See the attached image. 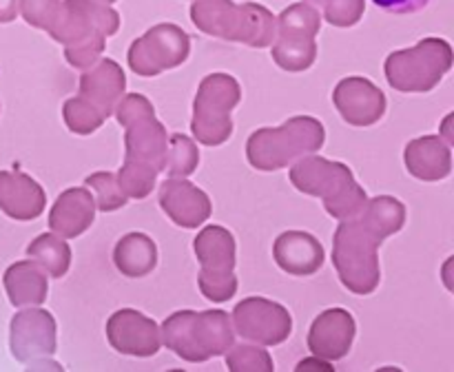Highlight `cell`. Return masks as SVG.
<instances>
[{
    "mask_svg": "<svg viewBox=\"0 0 454 372\" xmlns=\"http://www.w3.org/2000/svg\"><path fill=\"white\" fill-rule=\"evenodd\" d=\"M114 115L124 127V164L115 177L129 199H145L153 193L158 173L164 171L168 133L142 93L120 97Z\"/></svg>",
    "mask_w": 454,
    "mask_h": 372,
    "instance_id": "obj_1",
    "label": "cell"
},
{
    "mask_svg": "<svg viewBox=\"0 0 454 372\" xmlns=\"http://www.w3.org/2000/svg\"><path fill=\"white\" fill-rule=\"evenodd\" d=\"M120 13L98 0H62L56 20L47 29L65 47L71 66L84 71L100 60L106 49V35L118 34Z\"/></svg>",
    "mask_w": 454,
    "mask_h": 372,
    "instance_id": "obj_2",
    "label": "cell"
},
{
    "mask_svg": "<svg viewBox=\"0 0 454 372\" xmlns=\"http://www.w3.org/2000/svg\"><path fill=\"white\" fill-rule=\"evenodd\" d=\"M288 180L300 193L322 198L328 215L340 221L359 217L368 202L366 190L355 180L353 171L346 164L319 158L315 153L293 162Z\"/></svg>",
    "mask_w": 454,
    "mask_h": 372,
    "instance_id": "obj_3",
    "label": "cell"
},
{
    "mask_svg": "<svg viewBox=\"0 0 454 372\" xmlns=\"http://www.w3.org/2000/svg\"><path fill=\"white\" fill-rule=\"evenodd\" d=\"M162 344L189 363H204L222 357L233 345L235 332L231 314L224 310H177L160 328Z\"/></svg>",
    "mask_w": 454,
    "mask_h": 372,
    "instance_id": "obj_4",
    "label": "cell"
},
{
    "mask_svg": "<svg viewBox=\"0 0 454 372\" xmlns=\"http://www.w3.org/2000/svg\"><path fill=\"white\" fill-rule=\"evenodd\" d=\"M191 20L202 34L255 49L270 47L278 27V18L264 4L233 0H195Z\"/></svg>",
    "mask_w": 454,
    "mask_h": 372,
    "instance_id": "obj_5",
    "label": "cell"
},
{
    "mask_svg": "<svg viewBox=\"0 0 454 372\" xmlns=\"http://www.w3.org/2000/svg\"><path fill=\"white\" fill-rule=\"evenodd\" d=\"M326 140V128L317 118L295 115L282 127L257 128L247 142L248 164L257 171H279L309 153H317Z\"/></svg>",
    "mask_w": 454,
    "mask_h": 372,
    "instance_id": "obj_6",
    "label": "cell"
},
{
    "mask_svg": "<svg viewBox=\"0 0 454 372\" xmlns=\"http://www.w3.org/2000/svg\"><path fill=\"white\" fill-rule=\"evenodd\" d=\"M381 244L355 220H344L333 235V266L340 282L355 295H371L380 288Z\"/></svg>",
    "mask_w": 454,
    "mask_h": 372,
    "instance_id": "obj_7",
    "label": "cell"
},
{
    "mask_svg": "<svg viewBox=\"0 0 454 372\" xmlns=\"http://www.w3.org/2000/svg\"><path fill=\"white\" fill-rule=\"evenodd\" d=\"M452 69V47L443 38H424L411 49H399L386 58L384 74L402 93H428Z\"/></svg>",
    "mask_w": 454,
    "mask_h": 372,
    "instance_id": "obj_8",
    "label": "cell"
},
{
    "mask_svg": "<svg viewBox=\"0 0 454 372\" xmlns=\"http://www.w3.org/2000/svg\"><path fill=\"white\" fill-rule=\"evenodd\" d=\"M242 100V87L229 74H211L200 82L193 102L191 131L204 146H220L233 133L235 106Z\"/></svg>",
    "mask_w": 454,
    "mask_h": 372,
    "instance_id": "obj_9",
    "label": "cell"
},
{
    "mask_svg": "<svg viewBox=\"0 0 454 372\" xmlns=\"http://www.w3.org/2000/svg\"><path fill=\"white\" fill-rule=\"evenodd\" d=\"M195 257L202 264L198 275V286L207 299L211 301H229L238 292V246L235 237L224 226L211 224L198 233L193 242Z\"/></svg>",
    "mask_w": 454,
    "mask_h": 372,
    "instance_id": "obj_10",
    "label": "cell"
},
{
    "mask_svg": "<svg viewBox=\"0 0 454 372\" xmlns=\"http://www.w3.org/2000/svg\"><path fill=\"white\" fill-rule=\"evenodd\" d=\"M322 27V13L310 3H295L278 16L273 38L275 65L284 71H306L317 60V43L315 35Z\"/></svg>",
    "mask_w": 454,
    "mask_h": 372,
    "instance_id": "obj_11",
    "label": "cell"
},
{
    "mask_svg": "<svg viewBox=\"0 0 454 372\" xmlns=\"http://www.w3.org/2000/svg\"><path fill=\"white\" fill-rule=\"evenodd\" d=\"M191 38L182 27L160 22L145 35L133 40L127 51L129 69L142 78H153L162 71L176 69L189 60Z\"/></svg>",
    "mask_w": 454,
    "mask_h": 372,
    "instance_id": "obj_12",
    "label": "cell"
},
{
    "mask_svg": "<svg viewBox=\"0 0 454 372\" xmlns=\"http://www.w3.org/2000/svg\"><path fill=\"white\" fill-rule=\"evenodd\" d=\"M235 332L257 345H279L291 337L293 317L282 304L266 297H247L231 314Z\"/></svg>",
    "mask_w": 454,
    "mask_h": 372,
    "instance_id": "obj_13",
    "label": "cell"
},
{
    "mask_svg": "<svg viewBox=\"0 0 454 372\" xmlns=\"http://www.w3.org/2000/svg\"><path fill=\"white\" fill-rule=\"evenodd\" d=\"M9 348L13 359L25 366H38L56 353V319L49 310L25 306L9 323Z\"/></svg>",
    "mask_w": 454,
    "mask_h": 372,
    "instance_id": "obj_14",
    "label": "cell"
},
{
    "mask_svg": "<svg viewBox=\"0 0 454 372\" xmlns=\"http://www.w3.org/2000/svg\"><path fill=\"white\" fill-rule=\"evenodd\" d=\"M109 345L127 357H153L162 348L158 323L145 313L133 308L115 310L106 322Z\"/></svg>",
    "mask_w": 454,
    "mask_h": 372,
    "instance_id": "obj_15",
    "label": "cell"
},
{
    "mask_svg": "<svg viewBox=\"0 0 454 372\" xmlns=\"http://www.w3.org/2000/svg\"><path fill=\"white\" fill-rule=\"evenodd\" d=\"M124 89H127V75H124L122 66L111 58H102L96 65L82 71L80 93L75 97L96 118L106 122L114 115L120 97L124 96Z\"/></svg>",
    "mask_w": 454,
    "mask_h": 372,
    "instance_id": "obj_16",
    "label": "cell"
},
{
    "mask_svg": "<svg viewBox=\"0 0 454 372\" xmlns=\"http://www.w3.org/2000/svg\"><path fill=\"white\" fill-rule=\"evenodd\" d=\"M333 105L350 127H371L386 113V96L372 80L350 75L337 82Z\"/></svg>",
    "mask_w": 454,
    "mask_h": 372,
    "instance_id": "obj_17",
    "label": "cell"
},
{
    "mask_svg": "<svg viewBox=\"0 0 454 372\" xmlns=\"http://www.w3.org/2000/svg\"><path fill=\"white\" fill-rule=\"evenodd\" d=\"M160 206L180 229H200L211 217V198L184 177H168L160 184Z\"/></svg>",
    "mask_w": 454,
    "mask_h": 372,
    "instance_id": "obj_18",
    "label": "cell"
},
{
    "mask_svg": "<svg viewBox=\"0 0 454 372\" xmlns=\"http://www.w3.org/2000/svg\"><path fill=\"white\" fill-rule=\"evenodd\" d=\"M355 335H357V323L353 314L344 308H328L310 323L306 344L315 357L340 361L353 348Z\"/></svg>",
    "mask_w": 454,
    "mask_h": 372,
    "instance_id": "obj_19",
    "label": "cell"
},
{
    "mask_svg": "<svg viewBox=\"0 0 454 372\" xmlns=\"http://www.w3.org/2000/svg\"><path fill=\"white\" fill-rule=\"evenodd\" d=\"M273 257L284 273L309 277L322 268L326 261V251L315 235L306 230H286L275 239Z\"/></svg>",
    "mask_w": 454,
    "mask_h": 372,
    "instance_id": "obj_20",
    "label": "cell"
},
{
    "mask_svg": "<svg viewBox=\"0 0 454 372\" xmlns=\"http://www.w3.org/2000/svg\"><path fill=\"white\" fill-rule=\"evenodd\" d=\"M47 193L34 177L18 171H0V211L18 221H31L43 215Z\"/></svg>",
    "mask_w": 454,
    "mask_h": 372,
    "instance_id": "obj_21",
    "label": "cell"
},
{
    "mask_svg": "<svg viewBox=\"0 0 454 372\" xmlns=\"http://www.w3.org/2000/svg\"><path fill=\"white\" fill-rule=\"evenodd\" d=\"M96 220V199L82 186L67 189L58 195L49 211V229L62 239L80 237Z\"/></svg>",
    "mask_w": 454,
    "mask_h": 372,
    "instance_id": "obj_22",
    "label": "cell"
},
{
    "mask_svg": "<svg viewBox=\"0 0 454 372\" xmlns=\"http://www.w3.org/2000/svg\"><path fill=\"white\" fill-rule=\"evenodd\" d=\"M403 162L408 173L417 180L439 182L446 180L452 171V151L443 137L424 136L415 137L406 144Z\"/></svg>",
    "mask_w": 454,
    "mask_h": 372,
    "instance_id": "obj_23",
    "label": "cell"
},
{
    "mask_svg": "<svg viewBox=\"0 0 454 372\" xmlns=\"http://www.w3.org/2000/svg\"><path fill=\"white\" fill-rule=\"evenodd\" d=\"M3 283L4 292L9 297V304L16 306V308L40 306L47 299V273L34 260L16 261V264L9 266L3 275Z\"/></svg>",
    "mask_w": 454,
    "mask_h": 372,
    "instance_id": "obj_24",
    "label": "cell"
},
{
    "mask_svg": "<svg viewBox=\"0 0 454 372\" xmlns=\"http://www.w3.org/2000/svg\"><path fill=\"white\" fill-rule=\"evenodd\" d=\"M114 264L124 277H146L158 266V246L149 235L127 233L115 244Z\"/></svg>",
    "mask_w": 454,
    "mask_h": 372,
    "instance_id": "obj_25",
    "label": "cell"
},
{
    "mask_svg": "<svg viewBox=\"0 0 454 372\" xmlns=\"http://www.w3.org/2000/svg\"><path fill=\"white\" fill-rule=\"evenodd\" d=\"M357 221L381 244L390 235L399 233L403 229V224H406V206L397 198L380 195V198L368 199L364 211L359 213Z\"/></svg>",
    "mask_w": 454,
    "mask_h": 372,
    "instance_id": "obj_26",
    "label": "cell"
},
{
    "mask_svg": "<svg viewBox=\"0 0 454 372\" xmlns=\"http://www.w3.org/2000/svg\"><path fill=\"white\" fill-rule=\"evenodd\" d=\"M27 255L34 260L49 277H65L71 266V248L67 239L56 233H43L27 246Z\"/></svg>",
    "mask_w": 454,
    "mask_h": 372,
    "instance_id": "obj_27",
    "label": "cell"
},
{
    "mask_svg": "<svg viewBox=\"0 0 454 372\" xmlns=\"http://www.w3.org/2000/svg\"><path fill=\"white\" fill-rule=\"evenodd\" d=\"M200 151L198 144L184 133H173L168 137L167 159H164V173L168 177H186L198 168Z\"/></svg>",
    "mask_w": 454,
    "mask_h": 372,
    "instance_id": "obj_28",
    "label": "cell"
},
{
    "mask_svg": "<svg viewBox=\"0 0 454 372\" xmlns=\"http://www.w3.org/2000/svg\"><path fill=\"white\" fill-rule=\"evenodd\" d=\"M306 3L313 4L333 27L340 29L355 27L366 12V0H306Z\"/></svg>",
    "mask_w": 454,
    "mask_h": 372,
    "instance_id": "obj_29",
    "label": "cell"
},
{
    "mask_svg": "<svg viewBox=\"0 0 454 372\" xmlns=\"http://www.w3.org/2000/svg\"><path fill=\"white\" fill-rule=\"evenodd\" d=\"M87 186L93 189V193H96V198H93L96 199V208H100L102 213L118 211V208H122L124 204L129 202V198L122 193V189H120L115 173H91V175L87 177Z\"/></svg>",
    "mask_w": 454,
    "mask_h": 372,
    "instance_id": "obj_30",
    "label": "cell"
},
{
    "mask_svg": "<svg viewBox=\"0 0 454 372\" xmlns=\"http://www.w3.org/2000/svg\"><path fill=\"white\" fill-rule=\"evenodd\" d=\"M226 366L233 372H270L275 363L262 345L239 344L226 350Z\"/></svg>",
    "mask_w": 454,
    "mask_h": 372,
    "instance_id": "obj_31",
    "label": "cell"
},
{
    "mask_svg": "<svg viewBox=\"0 0 454 372\" xmlns=\"http://www.w3.org/2000/svg\"><path fill=\"white\" fill-rule=\"evenodd\" d=\"M60 3L62 0H20L18 12L25 18L27 25L47 31L51 27V22L56 20Z\"/></svg>",
    "mask_w": 454,
    "mask_h": 372,
    "instance_id": "obj_32",
    "label": "cell"
},
{
    "mask_svg": "<svg viewBox=\"0 0 454 372\" xmlns=\"http://www.w3.org/2000/svg\"><path fill=\"white\" fill-rule=\"evenodd\" d=\"M372 3L388 13H402V16H408V13L421 12L430 0H372Z\"/></svg>",
    "mask_w": 454,
    "mask_h": 372,
    "instance_id": "obj_33",
    "label": "cell"
},
{
    "mask_svg": "<svg viewBox=\"0 0 454 372\" xmlns=\"http://www.w3.org/2000/svg\"><path fill=\"white\" fill-rule=\"evenodd\" d=\"M20 0H0V22H13L18 16Z\"/></svg>",
    "mask_w": 454,
    "mask_h": 372,
    "instance_id": "obj_34",
    "label": "cell"
},
{
    "mask_svg": "<svg viewBox=\"0 0 454 372\" xmlns=\"http://www.w3.org/2000/svg\"><path fill=\"white\" fill-rule=\"evenodd\" d=\"M306 368H313V370H331V372L335 370V368H333V361H326V359L322 357H315V354L297 363V370H306Z\"/></svg>",
    "mask_w": 454,
    "mask_h": 372,
    "instance_id": "obj_35",
    "label": "cell"
},
{
    "mask_svg": "<svg viewBox=\"0 0 454 372\" xmlns=\"http://www.w3.org/2000/svg\"><path fill=\"white\" fill-rule=\"evenodd\" d=\"M98 3H106V4H114L115 0H98Z\"/></svg>",
    "mask_w": 454,
    "mask_h": 372,
    "instance_id": "obj_36",
    "label": "cell"
}]
</instances>
